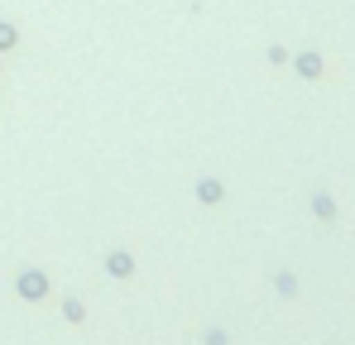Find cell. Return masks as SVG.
<instances>
[{"instance_id": "1", "label": "cell", "mask_w": 355, "mask_h": 345, "mask_svg": "<svg viewBox=\"0 0 355 345\" xmlns=\"http://www.w3.org/2000/svg\"><path fill=\"white\" fill-rule=\"evenodd\" d=\"M15 292H19L24 302H44V297L53 292V283H49V274H44V269H24V274L15 278Z\"/></svg>"}, {"instance_id": "2", "label": "cell", "mask_w": 355, "mask_h": 345, "mask_svg": "<svg viewBox=\"0 0 355 345\" xmlns=\"http://www.w3.org/2000/svg\"><path fill=\"white\" fill-rule=\"evenodd\" d=\"M106 274L111 278H135V254L130 249H111L106 254Z\"/></svg>"}, {"instance_id": "3", "label": "cell", "mask_w": 355, "mask_h": 345, "mask_svg": "<svg viewBox=\"0 0 355 345\" xmlns=\"http://www.w3.org/2000/svg\"><path fill=\"white\" fill-rule=\"evenodd\" d=\"M221 197H226V182L221 177H197V202L202 206H221Z\"/></svg>"}, {"instance_id": "4", "label": "cell", "mask_w": 355, "mask_h": 345, "mask_svg": "<svg viewBox=\"0 0 355 345\" xmlns=\"http://www.w3.org/2000/svg\"><path fill=\"white\" fill-rule=\"evenodd\" d=\"M62 321H72V326H82V321H87V307H82V297H62Z\"/></svg>"}, {"instance_id": "5", "label": "cell", "mask_w": 355, "mask_h": 345, "mask_svg": "<svg viewBox=\"0 0 355 345\" xmlns=\"http://www.w3.org/2000/svg\"><path fill=\"white\" fill-rule=\"evenodd\" d=\"M293 67H297V77H317V72H322V57L317 53H297Z\"/></svg>"}, {"instance_id": "6", "label": "cell", "mask_w": 355, "mask_h": 345, "mask_svg": "<svg viewBox=\"0 0 355 345\" xmlns=\"http://www.w3.org/2000/svg\"><path fill=\"white\" fill-rule=\"evenodd\" d=\"M15 48H19V29L0 19V53H15Z\"/></svg>"}, {"instance_id": "7", "label": "cell", "mask_w": 355, "mask_h": 345, "mask_svg": "<svg viewBox=\"0 0 355 345\" xmlns=\"http://www.w3.org/2000/svg\"><path fill=\"white\" fill-rule=\"evenodd\" d=\"M312 211H317L322 221H331V216H336V206H331V197H312Z\"/></svg>"}, {"instance_id": "8", "label": "cell", "mask_w": 355, "mask_h": 345, "mask_svg": "<svg viewBox=\"0 0 355 345\" xmlns=\"http://www.w3.org/2000/svg\"><path fill=\"white\" fill-rule=\"evenodd\" d=\"M274 283H279V292H284V297H293V292H297V283H293V274H279V278H274Z\"/></svg>"}, {"instance_id": "9", "label": "cell", "mask_w": 355, "mask_h": 345, "mask_svg": "<svg viewBox=\"0 0 355 345\" xmlns=\"http://www.w3.org/2000/svg\"><path fill=\"white\" fill-rule=\"evenodd\" d=\"M202 341H207V345H231V341H226V331H207Z\"/></svg>"}, {"instance_id": "10", "label": "cell", "mask_w": 355, "mask_h": 345, "mask_svg": "<svg viewBox=\"0 0 355 345\" xmlns=\"http://www.w3.org/2000/svg\"><path fill=\"white\" fill-rule=\"evenodd\" d=\"M0 72H5V53H0Z\"/></svg>"}]
</instances>
